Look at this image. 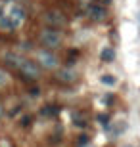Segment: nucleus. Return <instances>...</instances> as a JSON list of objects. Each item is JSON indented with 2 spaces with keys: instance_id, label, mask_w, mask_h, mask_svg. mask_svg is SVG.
<instances>
[{
  "instance_id": "obj_1",
  "label": "nucleus",
  "mask_w": 140,
  "mask_h": 147,
  "mask_svg": "<svg viewBox=\"0 0 140 147\" xmlns=\"http://www.w3.org/2000/svg\"><path fill=\"white\" fill-rule=\"evenodd\" d=\"M38 38H40V44L48 50H54L61 44V34H59L56 29H44Z\"/></svg>"
},
{
  "instance_id": "obj_2",
  "label": "nucleus",
  "mask_w": 140,
  "mask_h": 147,
  "mask_svg": "<svg viewBox=\"0 0 140 147\" xmlns=\"http://www.w3.org/2000/svg\"><path fill=\"white\" fill-rule=\"evenodd\" d=\"M37 65L44 67V69H58L59 59L52 52H48V50H38L37 52Z\"/></svg>"
},
{
  "instance_id": "obj_3",
  "label": "nucleus",
  "mask_w": 140,
  "mask_h": 147,
  "mask_svg": "<svg viewBox=\"0 0 140 147\" xmlns=\"http://www.w3.org/2000/svg\"><path fill=\"white\" fill-rule=\"evenodd\" d=\"M19 71H21L23 76H27V78H38L40 76V67L35 61H29V59H23V63L19 65Z\"/></svg>"
},
{
  "instance_id": "obj_4",
  "label": "nucleus",
  "mask_w": 140,
  "mask_h": 147,
  "mask_svg": "<svg viewBox=\"0 0 140 147\" xmlns=\"http://www.w3.org/2000/svg\"><path fill=\"white\" fill-rule=\"evenodd\" d=\"M6 16L10 17L12 23H14V27L17 29V27H19V25L23 23V19H25V10H23L19 4H14V6L10 8V11L6 13Z\"/></svg>"
},
{
  "instance_id": "obj_5",
  "label": "nucleus",
  "mask_w": 140,
  "mask_h": 147,
  "mask_svg": "<svg viewBox=\"0 0 140 147\" xmlns=\"http://www.w3.org/2000/svg\"><path fill=\"white\" fill-rule=\"evenodd\" d=\"M44 21L48 23V25H52L50 29H56V27H61L64 25V16L59 13V11H56V10H50V11H46L44 13Z\"/></svg>"
},
{
  "instance_id": "obj_6",
  "label": "nucleus",
  "mask_w": 140,
  "mask_h": 147,
  "mask_svg": "<svg viewBox=\"0 0 140 147\" xmlns=\"http://www.w3.org/2000/svg\"><path fill=\"white\" fill-rule=\"evenodd\" d=\"M88 16H90V19H94V21H102L104 17H106V10H104L102 4H92L90 8H88Z\"/></svg>"
},
{
  "instance_id": "obj_7",
  "label": "nucleus",
  "mask_w": 140,
  "mask_h": 147,
  "mask_svg": "<svg viewBox=\"0 0 140 147\" xmlns=\"http://www.w3.org/2000/svg\"><path fill=\"white\" fill-rule=\"evenodd\" d=\"M23 59H25V57H21V55H17V54H12V52L4 55V61L10 63L12 67H16V69H19V65L23 63Z\"/></svg>"
},
{
  "instance_id": "obj_8",
  "label": "nucleus",
  "mask_w": 140,
  "mask_h": 147,
  "mask_svg": "<svg viewBox=\"0 0 140 147\" xmlns=\"http://www.w3.org/2000/svg\"><path fill=\"white\" fill-rule=\"evenodd\" d=\"M59 78L65 80V82H71V80H75V78H77V73L71 71V69H64V71H59Z\"/></svg>"
},
{
  "instance_id": "obj_9",
  "label": "nucleus",
  "mask_w": 140,
  "mask_h": 147,
  "mask_svg": "<svg viewBox=\"0 0 140 147\" xmlns=\"http://www.w3.org/2000/svg\"><path fill=\"white\" fill-rule=\"evenodd\" d=\"M100 59L102 61H113L115 59V50L113 48H104L102 54H100Z\"/></svg>"
},
{
  "instance_id": "obj_10",
  "label": "nucleus",
  "mask_w": 140,
  "mask_h": 147,
  "mask_svg": "<svg viewBox=\"0 0 140 147\" xmlns=\"http://www.w3.org/2000/svg\"><path fill=\"white\" fill-rule=\"evenodd\" d=\"M0 29H4V31H14V23L8 16H0Z\"/></svg>"
},
{
  "instance_id": "obj_11",
  "label": "nucleus",
  "mask_w": 140,
  "mask_h": 147,
  "mask_svg": "<svg viewBox=\"0 0 140 147\" xmlns=\"http://www.w3.org/2000/svg\"><path fill=\"white\" fill-rule=\"evenodd\" d=\"M100 80H102L104 86H115V84H117V78H115L113 75H102Z\"/></svg>"
},
{
  "instance_id": "obj_12",
  "label": "nucleus",
  "mask_w": 140,
  "mask_h": 147,
  "mask_svg": "<svg viewBox=\"0 0 140 147\" xmlns=\"http://www.w3.org/2000/svg\"><path fill=\"white\" fill-rule=\"evenodd\" d=\"M8 82H10V76H8V73H6L4 69H0V88H4Z\"/></svg>"
},
{
  "instance_id": "obj_13",
  "label": "nucleus",
  "mask_w": 140,
  "mask_h": 147,
  "mask_svg": "<svg viewBox=\"0 0 140 147\" xmlns=\"http://www.w3.org/2000/svg\"><path fill=\"white\" fill-rule=\"evenodd\" d=\"M40 113H42L44 117H50V115H54V107L46 105V107H42V111H40Z\"/></svg>"
},
{
  "instance_id": "obj_14",
  "label": "nucleus",
  "mask_w": 140,
  "mask_h": 147,
  "mask_svg": "<svg viewBox=\"0 0 140 147\" xmlns=\"http://www.w3.org/2000/svg\"><path fill=\"white\" fill-rule=\"evenodd\" d=\"M79 142H81V145H86V143H88V136H81Z\"/></svg>"
},
{
  "instance_id": "obj_15",
  "label": "nucleus",
  "mask_w": 140,
  "mask_h": 147,
  "mask_svg": "<svg viewBox=\"0 0 140 147\" xmlns=\"http://www.w3.org/2000/svg\"><path fill=\"white\" fill-rule=\"evenodd\" d=\"M29 122H31V119H29L27 115H25V117H23V119H21V124H23V126H27Z\"/></svg>"
},
{
  "instance_id": "obj_16",
  "label": "nucleus",
  "mask_w": 140,
  "mask_h": 147,
  "mask_svg": "<svg viewBox=\"0 0 140 147\" xmlns=\"http://www.w3.org/2000/svg\"><path fill=\"white\" fill-rule=\"evenodd\" d=\"M111 0H100V4H109Z\"/></svg>"
},
{
  "instance_id": "obj_17",
  "label": "nucleus",
  "mask_w": 140,
  "mask_h": 147,
  "mask_svg": "<svg viewBox=\"0 0 140 147\" xmlns=\"http://www.w3.org/2000/svg\"><path fill=\"white\" fill-rule=\"evenodd\" d=\"M119 147H132L130 143H123V145H119Z\"/></svg>"
}]
</instances>
